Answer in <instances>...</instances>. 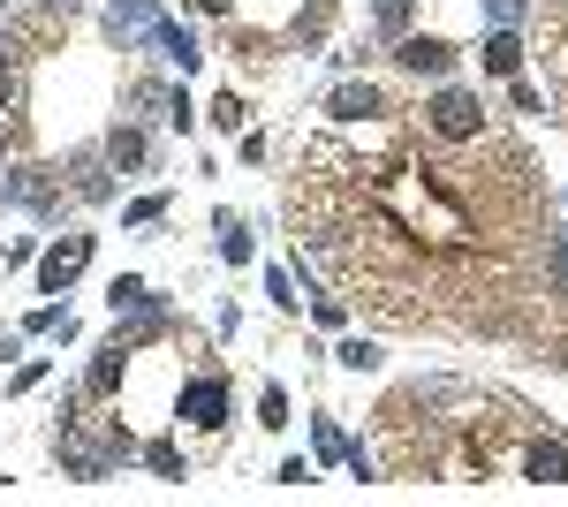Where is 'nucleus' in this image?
<instances>
[{"mask_svg": "<svg viewBox=\"0 0 568 507\" xmlns=\"http://www.w3.org/2000/svg\"><path fill=\"white\" fill-rule=\"evenodd\" d=\"M409 8H417V0H372V16H379V31H387V39L409 31Z\"/></svg>", "mask_w": 568, "mask_h": 507, "instance_id": "nucleus-27", "label": "nucleus"}, {"mask_svg": "<svg viewBox=\"0 0 568 507\" xmlns=\"http://www.w3.org/2000/svg\"><path fill=\"white\" fill-rule=\"evenodd\" d=\"M152 45H160V61H168V69H182V77H190V69H205V39H197L190 23H175V16H160Z\"/></svg>", "mask_w": 568, "mask_h": 507, "instance_id": "nucleus-12", "label": "nucleus"}, {"mask_svg": "<svg viewBox=\"0 0 568 507\" xmlns=\"http://www.w3.org/2000/svg\"><path fill=\"white\" fill-rule=\"evenodd\" d=\"M197 8H205V16H227V8H235V0H197Z\"/></svg>", "mask_w": 568, "mask_h": 507, "instance_id": "nucleus-31", "label": "nucleus"}, {"mask_svg": "<svg viewBox=\"0 0 568 507\" xmlns=\"http://www.w3.org/2000/svg\"><path fill=\"white\" fill-rule=\"evenodd\" d=\"M213 235H220V257H227V265H243V257H251V227H243V212L220 205L213 212Z\"/></svg>", "mask_w": 568, "mask_h": 507, "instance_id": "nucleus-17", "label": "nucleus"}, {"mask_svg": "<svg viewBox=\"0 0 568 507\" xmlns=\"http://www.w3.org/2000/svg\"><path fill=\"white\" fill-rule=\"evenodd\" d=\"M311 447H318V463H342V424L326 417V409L311 417Z\"/></svg>", "mask_w": 568, "mask_h": 507, "instance_id": "nucleus-24", "label": "nucleus"}, {"mask_svg": "<svg viewBox=\"0 0 568 507\" xmlns=\"http://www.w3.org/2000/svg\"><path fill=\"white\" fill-rule=\"evenodd\" d=\"M508 99H516L524 114H546V91H538V84H524V77H508Z\"/></svg>", "mask_w": 568, "mask_h": 507, "instance_id": "nucleus-28", "label": "nucleus"}, {"mask_svg": "<svg viewBox=\"0 0 568 507\" xmlns=\"http://www.w3.org/2000/svg\"><path fill=\"white\" fill-rule=\"evenodd\" d=\"M417 129H425L433 144H478V136H493V122H485V91L439 77V91L425 99V122Z\"/></svg>", "mask_w": 568, "mask_h": 507, "instance_id": "nucleus-3", "label": "nucleus"}, {"mask_svg": "<svg viewBox=\"0 0 568 507\" xmlns=\"http://www.w3.org/2000/svg\"><path fill=\"white\" fill-rule=\"evenodd\" d=\"M478 61H485V77H524V31H485L478 39Z\"/></svg>", "mask_w": 568, "mask_h": 507, "instance_id": "nucleus-14", "label": "nucleus"}, {"mask_svg": "<svg viewBox=\"0 0 568 507\" xmlns=\"http://www.w3.org/2000/svg\"><path fill=\"white\" fill-rule=\"evenodd\" d=\"M99 152H106L114 174H144L152 168V136H144V122H114L106 136H99Z\"/></svg>", "mask_w": 568, "mask_h": 507, "instance_id": "nucleus-10", "label": "nucleus"}, {"mask_svg": "<svg viewBox=\"0 0 568 507\" xmlns=\"http://www.w3.org/2000/svg\"><path fill=\"white\" fill-rule=\"evenodd\" d=\"M478 23H485V31H524L530 0H478Z\"/></svg>", "mask_w": 568, "mask_h": 507, "instance_id": "nucleus-20", "label": "nucleus"}, {"mask_svg": "<svg viewBox=\"0 0 568 507\" xmlns=\"http://www.w3.org/2000/svg\"><path fill=\"white\" fill-rule=\"evenodd\" d=\"M77 8H84V0H39V16H61V23H69Z\"/></svg>", "mask_w": 568, "mask_h": 507, "instance_id": "nucleus-29", "label": "nucleus"}, {"mask_svg": "<svg viewBox=\"0 0 568 507\" xmlns=\"http://www.w3.org/2000/svg\"><path fill=\"white\" fill-rule=\"evenodd\" d=\"M243 122H251L243 91H220V99H213V129H227V136H243Z\"/></svg>", "mask_w": 568, "mask_h": 507, "instance_id": "nucleus-23", "label": "nucleus"}, {"mask_svg": "<svg viewBox=\"0 0 568 507\" xmlns=\"http://www.w3.org/2000/svg\"><path fill=\"white\" fill-rule=\"evenodd\" d=\"M334 364H349V372H379V341H372V334H349L342 348H334Z\"/></svg>", "mask_w": 568, "mask_h": 507, "instance_id": "nucleus-22", "label": "nucleus"}, {"mask_svg": "<svg viewBox=\"0 0 568 507\" xmlns=\"http://www.w3.org/2000/svg\"><path fill=\"white\" fill-rule=\"evenodd\" d=\"M61 182H69V205H106V197H114V168H106L99 144H77L69 168H61Z\"/></svg>", "mask_w": 568, "mask_h": 507, "instance_id": "nucleus-8", "label": "nucleus"}, {"mask_svg": "<svg viewBox=\"0 0 568 507\" xmlns=\"http://www.w3.org/2000/svg\"><path fill=\"white\" fill-rule=\"evenodd\" d=\"M77 402H84V394H69V402H61V432H53V463H61V477H77V485H106V477H114V447H106V432H99V439H91V424L77 417Z\"/></svg>", "mask_w": 568, "mask_h": 507, "instance_id": "nucleus-2", "label": "nucleus"}, {"mask_svg": "<svg viewBox=\"0 0 568 507\" xmlns=\"http://www.w3.org/2000/svg\"><path fill=\"white\" fill-rule=\"evenodd\" d=\"M516 477H530V485H568V432H530L524 455H516Z\"/></svg>", "mask_w": 568, "mask_h": 507, "instance_id": "nucleus-9", "label": "nucleus"}, {"mask_svg": "<svg viewBox=\"0 0 568 507\" xmlns=\"http://www.w3.org/2000/svg\"><path fill=\"white\" fill-rule=\"evenodd\" d=\"M136 455H144V469H152V477H168V485H182V477H190V455H182L175 439H144Z\"/></svg>", "mask_w": 568, "mask_h": 507, "instance_id": "nucleus-16", "label": "nucleus"}, {"mask_svg": "<svg viewBox=\"0 0 568 507\" xmlns=\"http://www.w3.org/2000/svg\"><path fill=\"white\" fill-rule=\"evenodd\" d=\"M394 69H402V77H455V45L439 39V31H402V39H394Z\"/></svg>", "mask_w": 568, "mask_h": 507, "instance_id": "nucleus-7", "label": "nucleus"}, {"mask_svg": "<svg viewBox=\"0 0 568 507\" xmlns=\"http://www.w3.org/2000/svg\"><path fill=\"white\" fill-rule=\"evenodd\" d=\"M0 212H23V220H39V227H61V212H69V182H61L53 168L8 160V168H0Z\"/></svg>", "mask_w": 568, "mask_h": 507, "instance_id": "nucleus-1", "label": "nucleus"}, {"mask_svg": "<svg viewBox=\"0 0 568 507\" xmlns=\"http://www.w3.org/2000/svg\"><path fill=\"white\" fill-rule=\"evenodd\" d=\"M16 91H23V45L0 31V114L16 107Z\"/></svg>", "mask_w": 568, "mask_h": 507, "instance_id": "nucleus-19", "label": "nucleus"}, {"mask_svg": "<svg viewBox=\"0 0 568 507\" xmlns=\"http://www.w3.org/2000/svg\"><path fill=\"white\" fill-rule=\"evenodd\" d=\"M281 424H288V386L265 379L258 386V432H281Z\"/></svg>", "mask_w": 568, "mask_h": 507, "instance_id": "nucleus-21", "label": "nucleus"}, {"mask_svg": "<svg viewBox=\"0 0 568 507\" xmlns=\"http://www.w3.org/2000/svg\"><path fill=\"white\" fill-rule=\"evenodd\" d=\"M326 114H334L342 129H364V122H379V114H394V107H387L379 84H342L334 99H326Z\"/></svg>", "mask_w": 568, "mask_h": 507, "instance_id": "nucleus-11", "label": "nucleus"}, {"mask_svg": "<svg viewBox=\"0 0 568 507\" xmlns=\"http://www.w3.org/2000/svg\"><path fill=\"white\" fill-rule=\"evenodd\" d=\"M168 220V190H152V197H136L130 212H122V227H160Z\"/></svg>", "mask_w": 568, "mask_h": 507, "instance_id": "nucleus-25", "label": "nucleus"}, {"mask_svg": "<svg viewBox=\"0 0 568 507\" xmlns=\"http://www.w3.org/2000/svg\"><path fill=\"white\" fill-rule=\"evenodd\" d=\"M227 402H235L227 372H190L182 394H175V424H190V432H220V424H227Z\"/></svg>", "mask_w": 568, "mask_h": 507, "instance_id": "nucleus-4", "label": "nucleus"}, {"mask_svg": "<svg viewBox=\"0 0 568 507\" xmlns=\"http://www.w3.org/2000/svg\"><path fill=\"white\" fill-rule=\"evenodd\" d=\"M265 296H273V311H296V273H288V265H273V273H265Z\"/></svg>", "mask_w": 568, "mask_h": 507, "instance_id": "nucleus-26", "label": "nucleus"}, {"mask_svg": "<svg viewBox=\"0 0 568 507\" xmlns=\"http://www.w3.org/2000/svg\"><path fill=\"white\" fill-rule=\"evenodd\" d=\"M160 0H106V16H99V31H106V45H152V31H160Z\"/></svg>", "mask_w": 568, "mask_h": 507, "instance_id": "nucleus-6", "label": "nucleus"}, {"mask_svg": "<svg viewBox=\"0 0 568 507\" xmlns=\"http://www.w3.org/2000/svg\"><path fill=\"white\" fill-rule=\"evenodd\" d=\"M91 265V235H53L39 251V296H69Z\"/></svg>", "mask_w": 568, "mask_h": 507, "instance_id": "nucleus-5", "label": "nucleus"}, {"mask_svg": "<svg viewBox=\"0 0 568 507\" xmlns=\"http://www.w3.org/2000/svg\"><path fill=\"white\" fill-rule=\"evenodd\" d=\"M106 311H114V318H130V311H168V296H160L144 273H114V281H106Z\"/></svg>", "mask_w": 568, "mask_h": 507, "instance_id": "nucleus-13", "label": "nucleus"}, {"mask_svg": "<svg viewBox=\"0 0 568 507\" xmlns=\"http://www.w3.org/2000/svg\"><path fill=\"white\" fill-rule=\"evenodd\" d=\"M342 463H349L356 485H379V477H387V463H379V447H372V439H342Z\"/></svg>", "mask_w": 568, "mask_h": 507, "instance_id": "nucleus-18", "label": "nucleus"}, {"mask_svg": "<svg viewBox=\"0 0 568 507\" xmlns=\"http://www.w3.org/2000/svg\"><path fill=\"white\" fill-rule=\"evenodd\" d=\"M538 257H546V296L568 303V227H561V220L538 227Z\"/></svg>", "mask_w": 568, "mask_h": 507, "instance_id": "nucleus-15", "label": "nucleus"}, {"mask_svg": "<svg viewBox=\"0 0 568 507\" xmlns=\"http://www.w3.org/2000/svg\"><path fill=\"white\" fill-rule=\"evenodd\" d=\"M8 160H16V136H8V122H0V168H8Z\"/></svg>", "mask_w": 568, "mask_h": 507, "instance_id": "nucleus-30", "label": "nucleus"}]
</instances>
